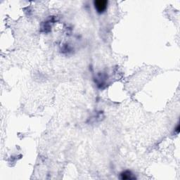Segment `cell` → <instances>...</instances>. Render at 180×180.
<instances>
[{
	"label": "cell",
	"instance_id": "6da1fadb",
	"mask_svg": "<svg viewBox=\"0 0 180 180\" xmlns=\"http://www.w3.org/2000/svg\"><path fill=\"white\" fill-rule=\"evenodd\" d=\"M95 9L99 13H103L107 9L108 1L106 0H97L94 2Z\"/></svg>",
	"mask_w": 180,
	"mask_h": 180
},
{
	"label": "cell",
	"instance_id": "7a4b0ae2",
	"mask_svg": "<svg viewBox=\"0 0 180 180\" xmlns=\"http://www.w3.org/2000/svg\"><path fill=\"white\" fill-rule=\"evenodd\" d=\"M120 179L124 180H132L136 179V177L129 171H124L120 174Z\"/></svg>",
	"mask_w": 180,
	"mask_h": 180
},
{
	"label": "cell",
	"instance_id": "3957f363",
	"mask_svg": "<svg viewBox=\"0 0 180 180\" xmlns=\"http://www.w3.org/2000/svg\"><path fill=\"white\" fill-rule=\"evenodd\" d=\"M175 131H176V132L177 133V134H178V133H179V132H180V127H179V124H178V125L177 126Z\"/></svg>",
	"mask_w": 180,
	"mask_h": 180
}]
</instances>
